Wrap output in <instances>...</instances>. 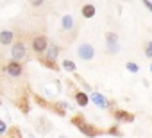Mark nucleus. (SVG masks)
Returning <instances> with one entry per match:
<instances>
[{
	"mask_svg": "<svg viewBox=\"0 0 152 138\" xmlns=\"http://www.w3.org/2000/svg\"><path fill=\"white\" fill-rule=\"evenodd\" d=\"M27 56H29V48H27V43H25L23 40L15 41V43L11 45V59H13V61L22 63V61L27 59Z\"/></svg>",
	"mask_w": 152,
	"mask_h": 138,
	"instance_id": "f257e3e1",
	"label": "nucleus"
},
{
	"mask_svg": "<svg viewBox=\"0 0 152 138\" xmlns=\"http://www.w3.org/2000/svg\"><path fill=\"white\" fill-rule=\"evenodd\" d=\"M48 45H50V41H48V38L43 36V34H38V36H34V38L31 40V48H32V52H36V54H45L47 48H48Z\"/></svg>",
	"mask_w": 152,
	"mask_h": 138,
	"instance_id": "f03ea898",
	"label": "nucleus"
},
{
	"mask_svg": "<svg viewBox=\"0 0 152 138\" xmlns=\"http://www.w3.org/2000/svg\"><path fill=\"white\" fill-rule=\"evenodd\" d=\"M106 48H107V52L113 54V56H116V54L120 52L122 45H120V38H118L116 32H106Z\"/></svg>",
	"mask_w": 152,
	"mask_h": 138,
	"instance_id": "7ed1b4c3",
	"label": "nucleus"
},
{
	"mask_svg": "<svg viewBox=\"0 0 152 138\" xmlns=\"http://www.w3.org/2000/svg\"><path fill=\"white\" fill-rule=\"evenodd\" d=\"M75 126L79 127V131L83 133V134H86L88 138H93V136H97L99 134V131L91 126V124H88V122H84V118H79V117H75L73 120H72Z\"/></svg>",
	"mask_w": 152,
	"mask_h": 138,
	"instance_id": "20e7f679",
	"label": "nucleus"
},
{
	"mask_svg": "<svg viewBox=\"0 0 152 138\" xmlns=\"http://www.w3.org/2000/svg\"><path fill=\"white\" fill-rule=\"evenodd\" d=\"M90 101H91L97 108H100V109H109V108H111V101H109L104 93H100V92H93V93L90 95Z\"/></svg>",
	"mask_w": 152,
	"mask_h": 138,
	"instance_id": "39448f33",
	"label": "nucleus"
},
{
	"mask_svg": "<svg viewBox=\"0 0 152 138\" xmlns=\"http://www.w3.org/2000/svg\"><path fill=\"white\" fill-rule=\"evenodd\" d=\"M6 74L9 76V77H13V79H16V77H20L22 74H23V65L22 63H18V61H7V65H6Z\"/></svg>",
	"mask_w": 152,
	"mask_h": 138,
	"instance_id": "423d86ee",
	"label": "nucleus"
},
{
	"mask_svg": "<svg viewBox=\"0 0 152 138\" xmlns=\"http://www.w3.org/2000/svg\"><path fill=\"white\" fill-rule=\"evenodd\" d=\"M77 54H79L81 59L91 61V59L95 57V47H93L91 43H81V45L77 47Z\"/></svg>",
	"mask_w": 152,
	"mask_h": 138,
	"instance_id": "0eeeda50",
	"label": "nucleus"
},
{
	"mask_svg": "<svg viewBox=\"0 0 152 138\" xmlns=\"http://www.w3.org/2000/svg\"><path fill=\"white\" fill-rule=\"evenodd\" d=\"M43 56H45V59H47V65H54V63L57 61V57H59V45L50 43L48 48H47V52H45Z\"/></svg>",
	"mask_w": 152,
	"mask_h": 138,
	"instance_id": "6e6552de",
	"label": "nucleus"
},
{
	"mask_svg": "<svg viewBox=\"0 0 152 138\" xmlns=\"http://www.w3.org/2000/svg\"><path fill=\"white\" fill-rule=\"evenodd\" d=\"M15 43V32L11 29H2L0 31V45L2 47H9Z\"/></svg>",
	"mask_w": 152,
	"mask_h": 138,
	"instance_id": "1a4fd4ad",
	"label": "nucleus"
},
{
	"mask_svg": "<svg viewBox=\"0 0 152 138\" xmlns=\"http://www.w3.org/2000/svg\"><path fill=\"white\" fill-rule=\"evenodd\" d=\"M73 16L72 15H63V18H61V29L64 31V32H70V31H73Z\"/></svg>",
	"mask_w": 152,
	"mask_h": 138,
	"instance_id": "9d476101",
	"label": "nucleus"
},
{
	"mask_svg": "<svg viewBox=\"0 0 152 138\" xmlns=\"http://www.w3.org/2000/svg\"><path fill=\"white\" fill-rule=\"evenodd\" d=\"M95 13H97V9H95V6H93V4H84V6H83V9H81V15H83L84 18H93V16H95Z\"/></svg>",
	"mask_w": 152,
	"mask_h": 138,
	"instance_id": "9b49d317",
	"label": "nucleus"
},
{
	"mask_svg": "<svg viewBox=\"0 0 152 138\" xmlns=\"http://www.w3.org/2000/svg\"><path fill=\"white\" fill-rule=\"evenodd\" d=\"M75 102H77L81 108H84V106L90 104V97H88L84 92H77V93H75Z\"/></svg>",
	"mask_w": 152,
	"mask_h": 138,
	"instance_id": "f8f14e48",
	"label": "nucleus"
},
{
	"mask_svg": "<svg viewBox=\"0 0 152 138\" xmlns=\"http://www.w3.org/2000/svg\"><path fill=\"white\" fill-rule=\"evenodd\" d=\"M115 118H116V120H125V122H132V120H134V117H132L131 113L122 111V109H116V111H115Z\"/></svg>",
	"mask_w": 152,
	"mask_h": 138,
	"instance_id": "ddd939ff",
	"label": "nucleus"
},
{
	"mask_svg": "<svg viewBox=\"0 0 152 138\" xmlns=\"http://www.w3.org/2000/svg\"><path fill=\"white\" fill-rule=\"evenodd\" d=\"M63 68H64V70L66 72H70V74H75V72H77V66H75V63L72 61V59H63Z\"/></svg>",
	"mask_w": 152,
	"mask_h": 138,
	"instance_id": "4468645a",
	"label": "nucleus"
},
{
	"mask_svg": "<svg viewBox=\"0 0 152 138\" xmlns=\"http://www.w3.org/2000/svg\"><path fill=\"white\" fill-rule=\"evenodd\" d=\"M125 66H127V70H129L131 74H138V72H140V65H136V63H132V61H129Z\"/></svg>",
	"mask_w": 152,
	"mask_h": 138,
	"instance_id": "2eb2a0df",
	"label": "nucleus"
},
{
	"mask_svg": "<svg viewBox=\"0 0 152 138\" xmlns=\"http://www.w3.org/2000/svg\"><path fill=\"white\" fill-rule=\"evenodd\" d=\"M145 56H147L148 59H152V40L147 41V45H145Z\"/></svg>",
	"mask_w": 152,
	"mask_h": 138,
	"instance_id": "dca6fc26",
	"label": "nucleus"
},
{
	"mask_svg": "<svg viewBox=\"0 0 152 138\" xmlns=\"http://www.w3.org/2000/svg\"><path fill=\"white\" fill-rule=\"evenodd\" d=\"M7 133V124L2 120V118H0V136H2V134H6Z\"/></svg>",
	"mask_w": 152,
	"mask_h": 138,
	"instance_id": "f3484780",
	"label": "nucleus"
},
{
	"mask_svg": "<svg viewBox=\"0 0 152 138\" xmlns=\"http://www.w3.org/2000/svg\"><path fill=\"white\" fill-rule=\"evenodd\" d=\"M29 4L34 6V7H38V6H43L45 4V0H29Z\"/></svg>",
	"mask_w": 152,
	"mask_h": 138,
	"instance_id": "a211bd4d",
	"label": "nucleus"
},
{
	"mask_svg": "<svg viewBox=\"0 0 152 138\" xmlns=\"http://www.w3.org/2000/svg\"><path fill=\"white\" fill-rule=\"evenodd\" d=\"M141 2H143V6H145V7L152 13V2H150V0H141Z\"/></svg>",
	"mask_w": 152,
	"mask_h": 138,
	"instance_id": "6ab92c4d",
	"label": "nucleus"
},
{
	"mask_svg": "<svg viewBox=\"0 0 152 138\" xmlns=\"http://www.w3.org/2000/svg\"><path fill=\"white\" fill-rule=\"evenodd\" d=\"M109 133H111V134H115V136H120V131H118V127H111V129H109Z\"/></svg>",
	"mask_w": 152,
	"mask_h": 138,
	"instance_id": "aec40b11",
	"label": "nucleus"
},
{
	"mask_svg": "<svg viewBox=\"0 0 152 138\" xmlns=\"http://www.w3.org/2000/svg\"><path fill=\"white\" fill-rule=\"evenodd\" d=\"M59 138H68V136H64V134H59Z\"/></svg>",
	"mask_w": 152,
	"mask_h": 138,
	"instance_id": "412c9836",
	"label": "nucleus"
},
{
	"mask_svg": "<svg viewBox=\"0 0 152 138\" xmlns=\"http://www.w3.org/2000/svg\"><path fill=\"white\" fill-rule=\"evenodd\" d=\"M150 72H152V63H150Z\"/></svg>",
	"mask_w": 152,
	"mask_h": 138,
	"instance_id": "4be33fe9",
	"label": "nucleus"
}]
</instances>
